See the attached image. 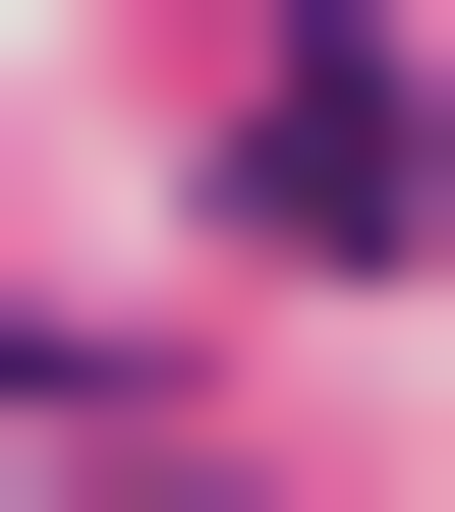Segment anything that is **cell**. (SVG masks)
<instances>
[{"label": "cell", "mask_w": 455, "mask_h": 512, "mask_svg": "<svg viewBox=\"0 0 455 512\" xmlns=\"http://www.w3.org/2000/svg\"><path fill=\"white\" fill-rule=\"evenodd\" d=\"M171 114H228V285H399V228H455V57H399V0H228Z\"/></svg>", "instance_id": "obj_1"}]
</instances>
